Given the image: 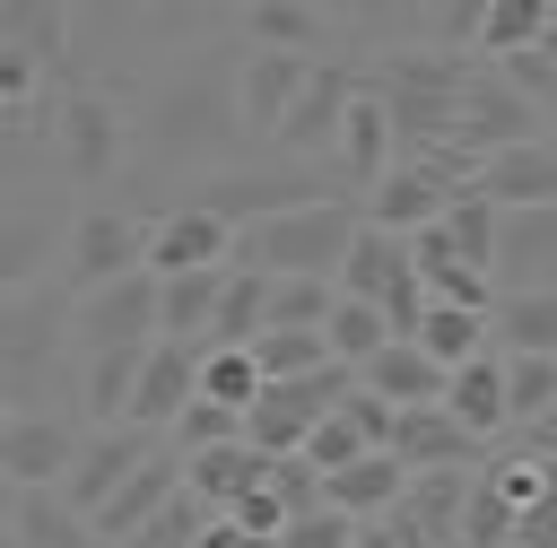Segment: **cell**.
I'll return each instance as SVG.
<instances>
[{
	"label": "cell",
	"mask_w": 557,
	"mask_h": 548,
	"mask_svg": "<svg viewBox=\"0 0 557 548\" xmlns=\"http://www.w3.org/2000/svg\"><path fill=\"white\" fill-rule=\"evenodd\" d=\"M235 70H244V52H218V43L174 52V61L131 96V157H148V165H165V174H183V165L218 174V157L244 139Z\"/></svg>",
	"instance_id": "obj_1"
},
{
	"label": "cell",
	"mask_w": 557,
	"mask_h": 548,
	"mask_svg": "<svg viewBox=\"0 0 557 548\" xmlns=\"http://www.w3.org/2000/svg\"><path fill=\"white\" fill-rule=\"evenodd\" d=\"M366 87L383 96V113H392V130H400V157H426V148H453L461 87H470V52L392 43V52L366 61Z\"/></svg>",
	"instance_id": "obj_2"
},
{
	"label": "cell",
	"mask_w": 557,
	"mask_h": 548,
	"mask_svg": "<svg viewBox=\"0 0 557 548\" xmlns=\"http://www.w3.org/2000/svg\"><path fill=\"white\" fill-rule=\"evenodd\" d=\"M78 339H70V287H9L0 296V400L9 409H52V374L78 383Z\"/></svg>",
	"instance_id": "obj_3"
},
{
	"label": "cell",
	"mask_w": 557,
	"mask_h": 548,
	"mask_svg": "<svg viewBox=\"0 0 557 548\" xmlns=\"http://www.w3.org/2000/svg\"><path fill=\"white\" fill-rule=\"evenodd\" d=\"M357 226H366V200H348V191H339V200H305V209H287V217L244 226L235 261H252V270H270V278H339Z\"/></svg>",
	"instance_id": "obj_4"
},
{
	"label": "cell",
	"mask_w": 557,
	"mask_h": 548,
	"mask_svg": "<svg viewBox=\"0 0 557 548\" xmlns=\"http://www.w3.org/2000/svg\"><path fill=\"white\" fill-rule=\"evenodd\" d=\"M52 165L61 183L78 191H104L122 165H131V104L104 87V78H78V87H52Z\"/></svg>",
	"instance_id": "obj_5"
},
{
	"label": "cell",
	"mask_w": 557,
	"mask_h": 548,
	"mask_svg": "<svg viewBox=\"0 0 557 548\" xmlns=\"http://www.w3.org/2000/svg\"><path fill=\"white\" fill-rule=\"evenodd\" d=\"M183 200L218 209V217L244 235V226H261V217H287V209H305V200H339V174H331V165L270 157V165H218V174H200Z\"/></svg>",
	"instance_id": "obj_6"
},
{
	"label": "cell",
	"mask_w": 557,
	"mask_h": 548,
	"mask_svg": "<svg viewBox=\"0 0 557 548\" xmlns=\"http://www.w3.org/2000/svg\"><path fill=\"white\" fill-rule=\"evenodd\" d=\"M148 235H157V217L78 209V217L61 226V287H70V296H96V287L131 278V270H148Z\"/></svg>",
	"instance_id": "obj_7"
},
{
	"label": "cell",
	"mask_w": 557,
	"mask_h": 548,
	"mask_svg": "<svg viewBox=\"0 0 557 548\" xmlns=\"http://www.w3.org/2000/svg\"><path fill=\"white\" fill-rule=\"evenodd\" d=\"M548 130V113L496 70V61H470V87H461V122H453V148L461 157H496V148H522V139H540Z\"/></svg>",
	"instance_id": "obj_8"
},
{
	"label": "cell",
	"mask_w": 557,
	"mask_h": 548,
	"mask_svg": "<svg viewBox=\"0 0 557 548\" xmlns=\"http://www.w3.org/2000/svg\"><path fill=\"white\" fill-rule=\"evenodd\" d=\"M165 287H157V270H131V278H113V287H96V296H70V339H78V357L87 348H157L165 339Z\"/></svg>",
	"instance_id": "obj_9"
},
{
	"label": "cell",
	"mask_w": 557,
	"mask_h": 548,
	"mask_svg": "<svg viewBox=\"0 0 557 548\" xmlns=\"http://www.w3.org/2000/svg\"><path fill=\"white\" fill-rule=\"evenodd\" d=\"M87 444V418L70 409H0V478L9 487H61Z\"/></svg>",
	"instance_id": "obj_10"
},
{
	"label": "cell",
	"mask_w": 557,
	"mask_h": 548,
	"mask_svg": "<svg viewBox=\"0 0 557 548\" xmlns=\"http://www.w3.org/2000/svg\"><path fill=\"white\" fill-rule=\"evenodd\" d=\"M357 96H366V61H313V78H305V96H296V113H287V130H278V157L331 165Z\"/></svg>",
	"instance_id": "obj_11"
},
{
	"label": "cell",
	"mask_w": 557,
	"mask_h": 548,
	"mask_svg": "<svg viewBox=\"0 0 557 548\" xmlns=\"http://www.w3.org/2000/svg\"><path fill=\"white\" fill-rule=\"evenodd\" d=\"M305 78H313V61H305V52H261V43H244V70H235V104H244V139H261V148H278V130H287V113H296V96H305Z\"/></svg>",
	"instance_id": "obj_12"
},
{
	"label": "cell",
	"mask_w": 557,
	"mask_h": 548,
	"mask_svg": "<svg viewBox=\"0 0 557 548\" xmlns=\"http://www.w3.org/2000/svg\"><path fill=\"white\" fill-rule=\"evenodd\" d=\"M235 226L218 217V209H200V200H174V209H157V235H148V270L157 278H183V270H226L235 261Z\"/></svg>",
	"instance_id": "obj_13"
},
{
	"label": "cell",
	"mask_w": 557,
	"mask_h": 548,
	"mask_svg": "<svg viewBox=\"0 0 557 548\" xmlns=\"http://www.w3.org/2000/svg\"><path fill=\"white\" fill-rule=\"evenodd\" d=\"M200 339H157L148 365H139V391H131V418L122 426H148V435H174V418L200 400Z\"/></svg>",
	"instance_id": "obj_14"
},
{
	"label": "cell",
	"mask_w": 557,
	"mask_h": 548,
	"mask_svg": "<svg viewBox=\"0 0 557 548\" xmlns=\"http://www.w3.org/2000/svg\"><path fill=\"white\" fill-rule=\"evenodd\" d=\"M148 452H157V435H148V426H87V444H78V461H70V478H61V496L96 522V513L113 505V487H122Z\"/></svg>",
	"instance_id": "obj_15"
},
{
	"label": "cell",
	"mask_w": 557,
	"mask_h": 548,
	"mask_svg": "<svg viewBox=\"0 0 557 548\" xmlns=\"http://www.w3.org/2000/svg\"><path fill=\"white\" fill-rule=\"evenodd\" d=\"M0 43L26 52V61H44L52 87H78V61H70V43H78V0H0Z\"/></svg>",
	"instance_id": "obj_16"
},
{
	"label": "cell",
	"mask_w": 557,
	"mask_h": 548,
	"mask_svg": "<svg viewBox=\"0 0 557 548\" xmlns=\"http://www.w3.org/2000/svg\"><path fill=\"white\" fill-rule=\"evenodd\" d=\"M392 165H400V130H392L383 96L366 87V96L348 104V130H339V148H331V174H339V191H348V200H366V191H374Z\"/></svg>",
	"instance_id": "obj_17"
},
{
	"label": "cell",
	"mask_w": 557,
	"mask_h": 548,
	"mask_svg": "<svg viewBox=\"0 0 557 548\" xmlns=\"http://www.w3.org/2000/svg\"><path fill=\"white\" fill-rule=\"evenodd\" d=\"M174 496H183V452H174V444H157V452H148V461H139V470H131V478L113 487V505L96 513V531H104V548H122V539H139V531H148V522H157V513H165Z\"/></svg>",
	"instance_id": "obj_18"
},
{
	"label": "cell",
	"mask_w": 557,
	"mask_h": 548,
	"mask_svg": "<svg viewBox=\"0 0 557 548\" xmlns=\"http://www.w3.org/2000/svg\"><path fill=\"white\" fill-rule=\"evenodd\" d=\"M496 287H505V296L557 287V200H548V209H505V235H496Z\"/></svg>",
	"instance_id": "obj_19"
},
{
	"label": "cell",
	"mask_w": 557,
	"mask_h": 548,
	"mask_svg": "<svg viewBox=\"0 0 557 548\" xmlns=\"http://www.w3.org/2000/svg\"><path fill=\"white\" fill-rule=\"evenodd\" d=\"M0 539H9V548H104V531H96L61 487H9Z\"/></svg>",
	"instance_id": "obj_20"
},
{
	"label": "cell",
	"mask_w": 557,
	"mask_h": 548,
	"mask_svg": "<svg viewBox=\"0 0 557 548\" xmlns=\"http://www.w3.org/2000/svg\"><path fill=\"white\" fill-rule=\"evenodd\" d=\"M392 452L409 461V470H479V435L435 400V409H400V426H392Z\"/></svg>",
	"instance_id": "obj_21"
},
{
	"label": "cell",
	"mask_w": 557,
	"mask_h": 548,
	"mask_svg": "<svg viewBox=\"0 0 557 548\" xmlns=\"http://www.w3.org/2000/svg\"><path fill=\"white\" fill-rule=\"evenodd\" d=\"M409 478H418V470H409L400 452H366V461H348V470L322 478V505H339L348 522H383V513H400Z\"/></svg>",
	"instance_id": "obj_22"
},
{
	"label": "cell",
	"mask_w": 557,
	"mask_h": 548,
	"mask_svg": "<svg viewBox=\"0 0 557 548\" xmlns=\"http://www.w3.org/2000/svg\"><path fill=\"white\" fill-rule=\"evenodd\" d=\"M357 383H366L374 400H392V409H435V400H444V383H453V365H435L418 339H392L383 357H366V365H357Z\"/></svg>",
	"instance_id": "obj_23"
},
{
	"label": "cell",
	"mask_w": 557,
	"mask_h": 548,
	"mask_svg": "<svg viewBox=\"0 0 557 548\" xmlns=\"http://www.w3.org/2000/svg\"><path fill=\"white\" fill-rule=\"evenodd\" d=\"M444 409H453V418H461L479 444L513 435V400H505V348H487V357L453 365V383H444Z\"/></svg>",
	"instance_id": "obj_24"
},
{
	"label": "cell",
	"mask_w": 557,
	"mask_h": 548,
	"mask_svg": "<svg viewBox=\"0 0 557 548\" xmlns=\"http://www.w3.org/2000/svg\"><path fill=\"white\" fill-rule=\"evenodd\" d=\"M479 191H487L496 209H548V200H557V148H548V130L522 139V148H496V157L479 165Z\"/></svg>",
	"instance_id": "obj_25"
},
{
	"label": "cell",
	"mask_w": 557,
	"mask_h": 548,
	"mask_svg": "<svg viewBox=\"0 0 557 548\" xmlns=\"http://www.w3.org/2000/svg\"><path fill=\"white\" fill-rule=\"evenodd\" d=\"M261 478H270V452H252V444H209V452H183V487H191L209 513H235Z\"/></svg>",
	"instance_id": "obj_26"
},
{
	"label": "cell",
	"mask_w": 557,
	"mask_h": 548,
	"mask_svg": "<svg viewBox=\"0 0 557 548\" xmlns=\"http://www.w3.org/2000/svg\"><path fill=\"white\" fill-rule=\"evenodd\" d=\"M400 278H418V261H409V235H392V226H357V244H348V261H339V296H366V304H383Z\"/></svg>",
	"instance_id": "obj_27"
},
{
	"label": "cell",
	"mask_w": 557,
	"mask_h": 548,
	"mask_svg": "<svg viewBox=\"0 0 557 548\" xmlns=\"http://www.w3.org/2000/svg\"><path fill=\"white\" fill-rule=\"evenodd\" d=\"M244 43L322 61V43H331V9H322V0H252V9H244Z\"/></svg>",
	"instance_id": "obj_28"
},
{
	"label": "cell",
	"mask_w": 557,
	"mask_h": 548,
	"mask_svg": "<svg viewBox=\"0 0 557 548\" xmlns=\"http://www.w3.org/2000/svg\"><path fill=\"white\" fill-rule=\"evenodd\" d=\"M44 278H61V270H52V226H44L35 191L17 183V200H9V235H0V296H9V287H44Z\"/></svg>",
	"instance_id": "obj_29"
},
{
	"label": "cell",
	"mask_w": 557,
	"mask_h": 548,
	"mask_svg": "<svg viewBox=\"0 0 557 548\" xmlns=\"http://www.w3.org/2000/svg\"><path fill=\"white\" fill-rule=\"evenodd\" d=\"M235 270V261H226ZM226 270H183V278H157L165 287V339H200L209 348V331H218V304H226Z\"/></svg>",
	"instance_id": "obj_30"
},
{
	"label": "cell",
	"mask_w": 557,
	"mask_h": 548,
	"mask_svg": "<svg viewBox=\"0 0 557 548\" xmlns=\"http://www.w3.org/2000/svg\"><path fill=\"white\" fill-rule=\"evenodd\" d=\"M261 331H270V270L235 261V270H226V304H218V331H209V348H252Z\"/></svg>",
	"instance_id": "obj_31"
},
{
	"label": "cell",
	"mask_w": 557,
	"mask_h": 548,
	"mask_svg": "<svg viewBox=\"0 0 557 548\" xmlns=\"http://www.w3.org/2000/svg\"><path fill=\"white\" fill-rule=\"evenodd\" d=\"M418 348H426L435 365H470V357H487V348H496V313H470V304H426Z\"/></svg>",
	"instance_id": "obj_32"
},
{
	"label": "cell",
	"mask_w": 557,
	"mask_h": 548,
	"mask_svg": "<svg viewBox=\"0 0 557 548\" xmlns=\"http://www.w3.org/2000/svg\"><path fill=\"white\" fill-rule=\"evenodd\" d=\"M496 348H513V357H557V287L496 296Z\"/></svg>",
	"instance_id": "obj_33"
},
{
	"label": "cell",
	"mask_w": 557,
	"mask_h": 548,
	"mask_svg": "<svg viewBox=\"0 0 557 548\" xmlns=\"http://www.w3.org/2000/svg\"><path fill=\"white\" fill-rule=\"evenodd\" d=\"M322 339H331V357H339V365H366V357H383L400 331H392V313H383V304L339 296V304H331V322H322Z\"/></svg>",
	"instance_id": "obj_34"
},
{
	"label": "cell",
	"mask_w": 557,
	"mask_h": 548,
	"mask_svg": "<svg viewBox=\"0 0 557 548\" xmlns=\"http://www.w3.org/2000/svg\"><path fill=\"white\" fill-rule=\"evenodd\" d=\"M444 235H453V252H461V261H479V270L496 278V235H505V209H496L479 183H470V191L444 209Z\"/></svg>",
	"instance_id": "obj_35"
},
{
	"label": "cell",
	"mask_w": 557,
	"mask_h": 548,
	"mask_svg": "<svg viewBox=\"0 0 557 548\" xmlns=\"http://www.w3.org/2000/svg\"><path fill=\"white\" fill-rule=\"evenodd\" d=\"M513 522H522V505L479 470L470 478V505H461V531H453V548H513Z\"/></svg>",
	"instance_id": "obj_36"
},
{
	"label": "cell",
	"mask_w": 557,
	"mask_h": 548,
	"mask_svg": "<svg viewBox=\"0 0 557 548\" xmlns=\"http://www.w3.org/2000/svg\"><path fill=\"white\" fill-rule=\"evenodd\" d=\"M548 26H557V0H496L487 26H479V52H487V61H513V52H531Z\"/></svg>",
	"instance_id": "obj_37"
},
{
	"label": "cell",
	"mask_w": 557,
	"mask_h": 548,
	"mask_svg": "<svg viewBox=\"0 0 557 548\" xmlns=\"http://www.w3.org/2000/svg\"><path fill=\"white\" fill-rule=\"evenodd\" d=\"M339 304V278H270V331H322Z\"/></svg>",
	"instance_id": "obj_38"
},
{
	"label": "cell",
	"mask_w": 557,
	"mask_h": 548,
	"mask_svg": "<svg viewBox=\"0 0 557 548\" xmlns=\"http://www.w3.org/2000/svg\"><path fill=\"white\" fill-rule=\"evenodd\" d=\"M252 357H261V374H270V383H296V374H322V365H339L322 331H261V339H252Z\"/></svg>",
	"instance_id": "obj_39"
},
{
	"label": "cell",
	"mask_w": 557,
	"mask_h": 548,
	"mask_svg": "<svg viewBox=\"0 0 557 548\" xmlns=\"http://www.w3.org/2000/svg\"><path fill=\"white\" fill-rule=\"evenodd\" d=\"M200 391L226 400V409H252V400L270 391V374H261L252 348H209V357H200Z\"/></svg>",
	"instance_id": "obj_40"
},
{
	"label": "cell",
	"mask_w": 557,
	"mask_h": 548,
	"mask_svg": "<svg viewBox=\"0 0 557 548\" xmlns=\"http://www.w3.org/2000/svg\"><path fill=\"white\" fill-rule=\"evenodd\" d=\"M496 0H418V43H444V52H479V26H487Z\"/></svg>",
	"instance_id": "obj_41"
},
{
	"label": "cell",
	"mask_w": 557,
	"mask_h": 548,
	"mask_svg": "<svg viewBox=\"0 0 557 548\" xmlns=\"http://www.w3.org/2000/svg\"><path fill=\"white\" fill-rule=\"evenodd\" d=\"M505 400H513V426L548 418L557 409V357H513L505 348Z\"/></svg>",
	"instance_id": "obj_42"
},
{
	"label": "cell",
	"mask_w": 557,
	"mask_h": 548,
	"mask_svg": "<svg viewBox=\"0 0 557 548\" xmlns=\"http://www.w3.org/2000/svg\"><path fill=\"white\" fill-rule=\"evenodd\" d=\"M174 452H209V444H244V409H226V400H191L183 418H174V435H165Z\"/></svg>",
	"instance_id": "obj_43"
},
{
	"label": "cell",
	"mask_w": 557,
	"mask_h": 548,
	"mask_svg": "<svg viewBox=\"0 0 557 548\" xmlns=\"http://www.w3.org/2000/svg\"><path fill=\"white\" fill-rule=\"evenodd\" d=\"M496 70H505V78H513V87H522V96H531L540 113H548V104H557V26H548V35L531 43V52H513V61H496Z\"/></svg>",
	"instance_id": "obj_44"
},
{
	"label": "cell",
	"mask_w": 557,
	"mask_h": 548,
	"mask_svg": "<svg viewBox=\"0 0 557 548\" xmlns=\"http://www.w3.org/2000/svg\"><path fill=\"white\" fill-rule=\"evenodd\" d=\"M357 531H366V522H348L339 505H313V513H296V522L278 531V548H357Z\"/></svg>",
	"instance_id": "obj_45"
},
{
	"label": "cell",
	"mask_w": 557,
	"mask_h": 548,
	"mask_svg": "<svg viewBox=\"0 0 557 548\" xmlns=\"http://www.w3.org/2000/svg\"><path fill=\"white\" fill-rule=\"evenodd\" d=\"M339 17L392 52V35H400V26H418V0H339Z\"/></svg>",
	"instance_id": "obj_46"
},
{
	"label": "cell",
	"mask_w": 557,
	"mask_h": 548,
	"mask_svg": "<svg viewBox=\"0 0 557 548\" xmlns=\"http://www.w3.org/2000/svg\"><path fill=\"white\" fill-rule=\"evenodd\" d=\"M157 9H165V0H78V17H87V26H113V35L139 26V17H157Z\"/></svg>",
	"instance_id": "obj_47"
},
{
	"label": "cell",
	"mask_w": 557,
	"mask_h": 548,
	"mask_svg": "<svg viewBox=\"0 0 557 548\" xmlns=\"http://www.w3.org/2000/svg\"><path fill=\"white\" fill-rule=\"evenodd\" d=\"M200 548H278V539H261V531H244V522H226V513H209V531H200Z\"/></svg>",
	"instance_id": "obj_48"
},
{
	"label": "cell",
	"mask_w": 557,
	"mask_h": 548,
	"mask_svg": "<svg viewBox=\"0 0 557 548\" xmlns=\"http://www.w3.org/2000/svg\"><path fill=\"white\" fill-rule=\"evenodd\" d=\"M548 130H557V104H548Z\"/></svg>",
	"instance_id": "obj_49"
},
{
	"label": "cell",
	"mask_w": 557,
	"mask_h": 548,
	"mask_svg": "<svg viewBox=\"0 0 557 548\" xmlns=\"http://www.w3.org/2000/svg\"><path fill=\"white\" fill-rule=\"evenodd\" d=\"M548 148H557V130H548Z\"/></svg>",
	"instance_id": "obj_50"
},
{
	"label": "cell",
	"mask_w": 557,
	"mask_h": 548,
	"mask_svg": "<svg viewBox=\"0 0 557 548\" xmlns=\"http://www.w3.org/2000/svg\"><path fill=\"white\" fill-rule=\"evenodd\" d=\"M235 9H252V0H235Z\"/></svg>",
	"instance_id": "obj_51"
}]
</instances>
